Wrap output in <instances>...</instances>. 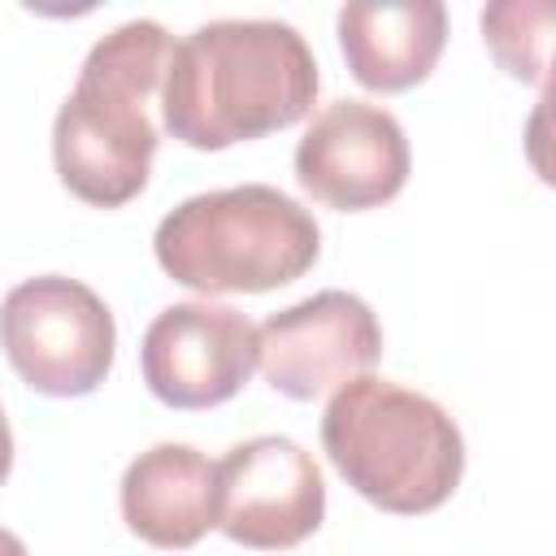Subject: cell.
Here are the masks:
<instances>
[{"mask_svg": "<svg viewBox=\"0 0 556 556\" xmlns=\"http://www.w3.org/2000/svg\"><path fill=\"white\" fill-rule=\"evenodd\" d=\"M317 87V56L291 22L217 17L169 43L161 122L178 143L222 152L304 122Z\"/></svg>", "mask_w": 556, "mask_h": 556, "instance_id": "obj_1", "label": "cell"}, {"mask_svg": "<svg viewBox=\"0 0 556 556\" xmlns=\"http://www.w3.org/2000/svg\"><path fill=\"white\" fill-rule=\"evenodd\" d=\"M169 43L174 39L152 17L122 22L91 43L52 122L56 178L83 204L122 208L148 187L161 143L148 104L161 96Z\"/></svg>", "mask_w": 556, "mask_h": 556, "instance_id": "obj_2", "label": "cell"}, {"mask_svg": "<svg viewBox=\"0 0 556 556\" xmlns=\"http://www.w3.org/2000/svg\"><path fill=\"white\" fill-rule=\"evenodd\" d=\"M321 447L361 500L395 517L434 513L465 473V439L452 413L378 374L330 395Z\"/></svg>", "mask_w": 556, "mask_h": 556, "instance_id": "obj_3", "label": "cell"}, {"mask_svg": "<svg viewBox=\"0 0 556 556\" xmlns=\"http://www.w3.org/2000/svg\"><path fill=\"white\" fill-rule=\"evenodd\" d=\"M156 265L187 291L261 295L304 278L321 256L313 213L269 182L200 191L169 208L152 235Z\"/></svg>", "mask_w": 556, "mask_h": 556, "instance_id": "obj_4", "label": "cell"}, {"mask_svg": "<svg viewBox=\"0 0 556 556\" xmlns=\"http://www.w3.org/2000/svg\"><path fill=\"white\" fill-rule=\"evenodd\" d=\"M0 348L30 391L52 400H78L109 378L117 326L109 304L87 282L65 274H39L4 295Z\"/></svg>", "mask_w": 556, "mask_h": 556, "instance_id": "obj_5", "label": "cell"}, {"mask_svg": "<svg viewBox=\"0 0 556 556\" xmlns=\"http://www.w3.org/2000/svg\"><path fill=\"white\" fill-rule=\"evenodd\" d=\"M382 361L378 313L352 291H317L256 326V365L287 400L334 395Z\"/></svg>", "mask_w": 556, "mask_h": 556, "instance_id": "obj_6", "label": "cell"}, {"mask_svg": "<svg viewBox=\"0 0 556 556\" xmlns=\"http://www.w3.org/2000/svg\"><path fill=\"white\" fill-rule=\"evenodd\" d=\"M326 482L295 439L256 434L217 460V530L248 552H287L321 530Z\"/></svg>", "mask_w": 556, "mask_h": 556, "instance_id": "obj_7", "label": "cell"}, {"mask_svg": "<svg viewBox=\"0 0 556 556\" xmlns=\"http://www.w3.org/2000/svg\"><path fill=\"white\" fill-rule=\"evenodd\" d=\"M139 369L165 408H217L235 400L256 369V326L230 304H169L143 330Z\"/></svg>", "mask_w": 556, "mask_h": 556, "instance_id": "obj_8", "label": "cell"}, {"mask_svg": "<svg viewBox=\"0 0 556 556\" xmlns=\"http://www.w3.org/2000/svg\"><path fill=\"white\" fill-rule=\"evenodd\" d=\"M413 169L408 135L382 104L334 100L295 143V182L334 213L391 204Z\"/></svg>", "mask_w": 556, "mask_h": 556, "instance_id": "obj_9", "label": "cell"}, {"mask_svg": "<svg viewBox=\"0 0 556 556\" xmlns=\"http://www.w3.org/2000/svg\"><path fill=\"white\" fill-rule=\"evenodd\" d=\"M122 521L148 547H195L217 530V465L191 443H152L122 473Z\"/></svg>", "mask_w": 556, "mask_h": 556, "instance_id": "obj_10", "label": "cell"}, {"mask_svg": "<svg viewBox=\"0 0 556 556\" xmlns=\"http://www.w3.org/2000/svg\"><path fill=\"white\" fill-rule=\"evenodd\" d=\"M339 52L365 91L395 96L430 78L447 43L439 0H356L339 9Z\"/></svg>", "mask_w": 556, "mask_h": 556, "instance_id": "obj_11", "label": "cell"}, {"mask_svg": "<svg viewBox=\"0 0 556 556\" xmlns=\"http://www.w3.org/2000/svg\"><path fill=\"white\" fill-rule=\"evenodd\" d=\"M556 9L547 0H500L482 9V39L495 65L517 83H547V43Z\"/></svg>", "mask_w": 556, "mask_h": 556, "instance_id": "obj_12", "label": "cell"}, {"mask_svg": "<svg viewBox=\"0 0 556 556\" xmlns=\"http://www.w3.org/2000/svg\"><path fill=\"white\" fill-rule=\"evenodd\" d=\"M9 469H13V430H9V417L0 408V486H4Z\"/></svg>", "mask_w": 556, "mask_h": 556, "instance_id": "obj_13", "label": "cell"}, {"mask_svg": "<svg viewBox=\"0 0 556 556\" xmlns=\"http://www.w3.org/2000/svg\"><path fill=\"white\" fill-rule=\"evenodd\" d=\"M0 556H26V543L13 530H0Z\"/></svg>", "mask_w": 556, "mask_h": 556, "instance_id": "obj_14", "label": "cell"}]
</instances>
